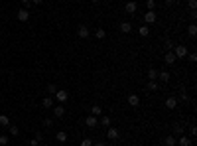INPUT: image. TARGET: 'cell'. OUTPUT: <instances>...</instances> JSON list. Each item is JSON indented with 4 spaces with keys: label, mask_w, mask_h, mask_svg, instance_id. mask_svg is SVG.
<instances>
[{
    "label": "cell",
    "mask_w": 197,
    "mask_h": 146,
    "mask_svg": "<svg viewBox=\"0 0 197 146\" xmlns=\"http://www.w3.org/2000/svg\"><path fill=\"white\" fill-rule=\"evenodd\" d=\"M32 2H34V4H42L43 0H32Z\"/></svg>",
    "instance_id": "obj_41"
},
{
    "label": "cell",
    "mask_w": 197,
    "mask_h": 146,
    "mask_svg": "<svg viewBox=\"0 0 197 146\" xmlns=\"http://www.w3.org/2000/svg\"><path fill=\"white\" fill-rule=\"evenodd\" d=\"M187 34L191 36V38H195V34H197V24L193 22V24H189V28H187Z\"/></svg>",
    "instance_id": "obj_18"
},
{
    "label": "cell",
    "mask_w": 197,
    "mask_h": 146,
    "mask_svg": "<svg viewBox=\"0 0 197 146\" xmlns=\"http://www.w3.org/2000/svg\"><path fill=\"white\" fill-rule=\"evenodd\" d=\"M0 144H2V146L8 144V136H4V134H2V136H0Z\"/></svg>",
    "instance_id": "obj_33"
},
{
    "label": "cell",
    "mask_w": 197,
    "mask_h": 146,
    "mask_svg": "<svg viewBox=\"0 0 197 146\" xmlns=\"http://www.w3.org/2000/svg\"><path fill=\"white\" fill-rule=\"evenodd\" d=\"M146 6H148V10H156V2H154V0H148Z\"/></svg>",
    "instance_id": "obj_31"
},
{
    "label": "cell",
    "mask_w": 197,
    "mask_h": 146,
    "mask_svg": "<svg viewBox=\"0 0 197 146\" xmlns=\"http://www.w3.org/2000/svg\"><path fill=\"white\" fill-rule=\"evenodd\" d=\"M120 32L122 34H130L132 32V24L130 22H122L120 24Z\"/></svg>",
    "instance_id": "obj_13"
},
{
    "label": "cell",
    "mask_w": 197,
    "mask_h": 146,
    "mask_svg": "<svg viewBox=\"0 0 197 146\" xmlns=\"http://www.w3.org/2000/svg\"><path fill=\"white\" fill-rule=\"evenodd\" d=\"M164 61L168 63V65L175 63V55H174V52H166V55H164Z\"/></svg>",
    "instance_id": "obj_11"
},
{
    "label": "cell",
    "mask_w": 197,
    "mask_h": 146,
    "mask_svg": "<svg viewBox=\"0 0 197 146\" xmlns=\"http://www.w3.org/2000/svg\"><path fill=\"white\" fill-rule=\"evenodd\" d=\"M156 18H158L156 10H148V12L144 14V22H146V24H154V22H156Z\"/></svg>",
    "instance_id": "obj_3"
},
{
    "label": "cell",
    "mask_w": 197,
    "mask_h": 146,
    "mask_svg": "<svg viewBox=\"0 0 197 146\" xmlns=\"http://www.w3.org/2000/svg\"><path fill=\"white\" fill-rule=\"evenodd\" d=\"M118 136H120L118 128H113V127H108V128H107V138H108V140H116Z\"/></svg>",
    "instance_id": "obj_5"
},
{
    "label": "cell",
    "mask_w": 197,
    "mask_h": 146,
    "mask_svg": "<svg viewBox=\"0 0 197 146\" xmlns=\"http://www.w3.org/2000/svg\"><path fill=\"white\" fill-rule=\"evenodd\" d=\"M164 46H166V49H168V52H172V49L175 47V43L172 42V40H166V43H164Z\"/></svg>",
    "instance_id": "obj_28"
},
{
    "label": "cell",
    "mask_w": 197,
    "mask_h": 146,
    "mask_svg": "<svg viewBox=\"0 0 197 146\" xmlns=\"http://www.w3.org/2000/svg\"><path fill=\"white\" fill-rule=\"evenodd\" d=\"M0 124H2V127H8V124H10V118L6 117V115H0Z\"/></svg>",
    "instance_id": "obj_26"
},
{
    "label": "cell",
    "mask_w": 197,
    "mask_h": 146,
    "mask_svg": "<svg viewBox=\"0 0 197 146\" xmlns=\"http://www.w3.org/2000/svg\"><path fill=\"white\" fill-rule=\"evenodd\" d=\"M104 2H113V0H104Z\"/></svg>",
    "instance_id": "obj_45"
},
{
    "label": "cell",
    "mask_w": 197,
    "mask_h": 146,
    "mask_svg": "<svg viewBox=\"0 0 197 146\" xmlns=\"http://www.w3.org/2000/svg\"><path fill=\"white\" fill-rule=\"evenodd\" d=\"M93 146H104V142H93Z\"/></svg>",
    "instance_id": "obj_40"
},
{
    "label": "cell",
    "mask_w": 197,
    "mask_h": 146,
    "mask_svg": "<svg viewBox=\"0 0 197 146\" xmlns=\"http://www.w3.org/2000/svg\"><path fill=\"white\" fill-rule=\"evenodd\" d=\"M179 97H181V99H183V101H187V99H189V95H187V93H185V91H181V95H179Z\"/></svg>",
    "instance_id": "obj_38"
},
{
    "label": "cell",
    "mask_w": 197,
    "mask_h": 146,
    "mask_svg": "<svg viewBox=\"0 0 197 146\" xmlns=\"http://www.w3.org/2000/svg\"><path fill=\"white\" fill-rule=\"evenodd\" d=\"M148 79H150V81H156V79H158V71H156V69H150V71H148Z\"/></svg>",
    "instance_id": "obj_25"
},
{
    "label": "cell",
    "mask_w": 197,
    "mask_h": 146,
    "mask_svg": "<svg viewBox=\"0 0 197 146\" xmlns=\"http://www.w3.org/2000/svg\"><path fill=\"white\" fill-rule=\"evenodd\" d=\"M85 124H87V127H89V128H95V127H97V124H99V118L95 117V115H89V117L85 118Z\"/></svg>",
    "instance_id": "obj_7"
},
{
    "label": "cell",
    "mask_w": 197,
    "mask_h": 146,
    "mask_svg": "<svg viewBox=\"0 0 197 146\" xmlns=\"http://www.w3.org/2000/svg\"><path fill=\"white\" fill-rule=\"evenodd\" d=\"M77 36H79V38H89L91 36V32H89V28H87V26H85V24H81L79 28H77Z\"/></svg>",
    "instance_id": "obj_4"
},
{
    "label": "cell",
    "mask_w": 197,
    "mask_h": 146,
    "mask_svg": "<svg viewBox=\"0 0 197 146\" xmlns=\"http://www.w3.org/2000/svg\"><path fill=\"white\" fill-rule=\"evenodd\" d=\"M158 77L164 81V83H168V81H169V73H168V71H158Z\"/></svg>",
    "instance_id": "obj_21"
},
{
    "label": "cell",
    "mask_w": 197,
    "mask_h": 146,
    "mask_svg": "<svg viewBox=\"0 0 197 146\" xmlns=\"http://www.w3.org/2000/svg\"><path fill=\"white\" fill-rule=\"evenodd\" d=\"M189 132H191V136H195V134H197V128H195V124H191V128H189Z\"/></svg>",
    "instance_id": "obj_37"
},
{
    "label": "cell",
    "mask_w": 197,
    "mask_h": 146,
    "mask_svg": "<svg viewBox=\"0 0 197 146\" xmlns=\"http://www.w3.org/2000/svg\"><path fill=\"white\" fill-rule=\"evenodd\" d=\"M178 144L179 146H191V138H189V136H179Z\"/></svg>",
    "instance_id": "obj_14"
},
{
    "label": "cell",
    "mask_w": 197,
    "mask_h": 146,
    "mask_svg": "<svg viewBox=\"0 0 197 146\" xmlns=\"http://www.w3.org/2000/svg\"><path fill=\"white\" fill-rule=\"evenodd\" d=\"M124 10H126V14H136V10H138V4L134 2V0H130L126 6H124Z\"/></svg>",
    "instance_id": "obj_8"
},
{
    "label": "cell",
    "mask_w": 197,
    "mask_h": 146,
    "mask_svg": "<svg viewBox=\"0 0 197 146\" xmlns=\"http://www.w3.org/2000/svg\"><path fill=\"white\" fill-rule=\"evenodd\" d=\"M189 57V61H197V53H187Z\"/></svg>",
    "instance_id": "obj_34"
},
{
    "label": "cell",
    "mask_w": 197,
    "mask_h": 146,
    "mask_svg": "<svg viewBox=\"0 0 197 146\" xmlns=\"http://www.w3.org/2000/svg\"><path fill=\"white\" fill-rule=\"evenodd\" d=\"M53 113H55V117H63V115H65V107H63V105H57L55 109H53Z\"/></svg>",
    "instance_id": "obj_15"
},
{
    "label": "cell",
    "mask_w": 197,
    "mask_h": 146,
    "mask_svg": "<svg viewBox=\"0 0 197 146\" xmlns=\"http://www.w3.org/2000/svg\"><path fill=\"white\" fill-rule=\"evenodd\" d=\"M22 2H24V4H30V0H22Z\"/></svg>",
    "instance_id": "obj_43"
},
{
    "label": "cell",
    "mask_w": 197,
    "mask_h": 146,
    "mask_svg": "<svg viewBox=\"0 0 197 146\" xmlns=\"http://www.w3.org/2000/svg\"><path fill=\"white\" fill-rule=\"evenodd\" d=\"M91 2H93V4H97V2H99V0H91Z\"/></svg>",
    "instance_id": "obj_44"
},
{
    "label": "cell",
    "mask_w": 197,
    "mask_h": 146,
    "mask_svg": "<svg viewBox=\"0 0 197 146\" xmlns=\"http://www.w3.org/2000/svg\"><path fill=\"white\" fill-rule=\"evenodd\" d=\"M189 8H191V10L197 8V0H189Z\"/></svg>",
    "instance_id": "obj_35"
},
{
    "label": "cell",
    "mask_w": 197,
    "mask_h": 146,
    "mask_svg": "<svg viewBox=\"0 0 197 146\" xmlns=\"http://www.w3.org/2000/svg\"><path fill=\"white\" fill-rule=\"evenodd\" d=\"M138 34H140L142 38H148V36H150V28H148V26H140V28H138Z\"/></svg>",
    "instance_id": "obj_16"
},
{
    "label": "cell",
    "mask_w": 197,
    "mask_h": 146,
    "mask_svg": "<svg viewBox=\"0 0 197 146\" xmlns=\"http://www.w3.org/2000/svg\"><path fill=\"white\" fill-rule=\"evenodd\" d=\"M187 53H189V49L183 43H179V46H175L174 47V55H175V59H179V57H187Z\"/></svg>",
    "instance_id": "obj_1"
},
{
    "label": "cell",
    "mask_w": 197,
    "mask_h": 146,
    "mask_svg": "<svg viewBox=\"0 0 197 146\" xmlns=\"http://www.w3.org/2000/svg\"><path fill=\"white\" fill-rule=\"evenodd\" d=\"M160 87H158V83L156 81H148V91H158Z\"/></svg>",
    "instance_id": "obj_27"
},
{
    "label": "cell",
    "mask_w": 197,
    "mask_h": 146,
    "mask_svg": "<svg viewBox=\"0 0 197 146\" xmlns=\"http://www.w3.org/2000/svg\"><path fill=\"white\" fill-rule=\"evenodd\" d=\"M110 123H113V121H110V117H107V115L99 118V124H101V127H104V128H108V127H110Z\"/></svg>",
    "instance_id": "obj_12"
},
{
    "label": "cell",
    "mask_w": 197,
    "mask_h": 146,
    "mask_svg": "<svg viewBox=\"0 0 197 146\" xmlns=\"http://www.w3.org/2000/svg\"><path fill=\"white\" fill-rule=\"evenodd\" d=\"M128 105H130V107H138V105H140V97H138L136 93L128 95Z\"/></svg>",
    "instance_id": "obj_9"
},
{
    "label": "cell",
    "mask_w": 197,
    "mask_h": 146,
    "mask_svg": "<svg viewBox=\"0 0 197 146\" xmlns=\"http://www.w3.org/2000/svg\"><path fill=\"white\" fill-rule=\"evenodd\" d=\"M30 144H32V146H38L40 140H38V138H32V142H30Z\"/></svg>",
    "instance_id": "obj_39"
},
{
    "label": "cell",
    "mask_w": 197,
    "mask_h": 146,
    "mask_svg": "<svg viewBox=\"0 0 197 146\" xmlns=\"http://www.w3.org/2000/svg\"><path fill=\"white\" fill-rule=\"evenodd\" d=\"M166 144H168V146H175V144H178V140H175V136H172V134H169V136H166Z\"/></svg>",
    "instance_id": "obj_22"
},
{
    "label": "cell",
    "mask_w": 197,
    "mask_h": 146,
    "mask_svg": "<svg viewBox=\"0 0 197 146\" xmlns=\"http://www.w3.org/2000/svg\"><path fill=\"white\" fill-rule=\"evenodd\" d=\"M42 105H43V109H51V107H53V101H51V97H46Z\"/></svg>",
    "instance_id": "obj_24"
},
{
    "label": "cell",
    "mask_w": 197,
    "mask_h": 146,
    "mask_svg": "<svg viewBox=\"0 0 197 146\" xmlns=\"http://www.w3.org/2000/svg\"><path fill=\"white\" fill-rule=\"evenodd\" d=\"M104 36H107V32H104L103 28H97V30H95V38H97V40H104Z\"/></svg>",
    "instance_id": "obj_17"
},
{
    "label": "cell",
    "mask_w": 197,
    "mask_h": 146,
    "mask_svg": "<svg viewBox=\"0 0 197 146\" xmlns=\"http://www.w3.org/2000/svg\"><path fill=\"white\" fill-rule=\"evenodd\" d=\"M101 113H103V109H101V105H93V107H91V115H95V117H99Z\"/></svg>",
    "instance_id": "obj_20"
},
{
    "label": "cell",
    "mask_w": 197,
    "mask_h": 146,
    "mask_svg": "<svg viewBox=\"0 0 197 146\" xmlns=\"http://www.w3.org/2000/svg\"><path fill=\"white\" fill-rule=\"evenodd\" d=\"M81 146H93V140H91V138H83V140H81Z\"/></svg>",
    "instance_id": "obj_30"
},
{
    "label": "cell",
    "mask_w": 197,
    "mask_h": 146,
    "mask_svg": "<svg viewBox=\"0 0 197 146\" xmlns=\"http://www.w3.org/2000/svg\"><path fill=\"white\" fill-rule=\"evenodd\" d=\"M46 91H47V93H49V95H55V91H57V87H55V85H53V83H51V85H47V89H46Z\"/></svg>",
    "instance_id": "obj_29"
},
{
    "label": "cell",
    "mask_w": 197,
    "mask_h": 146,
    "mask_svg": "<svg viewBox=\"0 0 197 146\" xmlns=\"http://www.w3.org/2000/svg\"><path fill=\"white\" fill-rule=\"evenodd\" d=\"M166 4H168V6H172V4H174V0H166Z\"/></svg>",
    "instance_id": "obj_42"
},
{
    "label": "cell",
    "mask_w": 197,
    "mask_h": 146,
    "mask_svg": "<svg viewBox=\"0 0 197 146\" xmlns=\"http://www.w3.org/2000/svg\"><path fill=\"white\" fill-rule=\"evenodd\" d=\"M18 20H20V22H28V20H30V10L28 8L18 10Z\"/></svg>",
    "instance_id": "obj_6"
},
{
    "label": "cell",
    "mask_w": 197,
    "mask_h": 146,
    "mask_svg": "<svg viewBox=\"0 0 197 146\" xmlns=\"http://www.w3.org/2000/svg\"><path fill=\"white\" fill-rule=\"evenodd\" d=\"M8 128H10V134H12V136H18L20 134V128L16 127V124H8Z\"/></svg>",
    "instance_id": "obj_23"
},
{
    "label": "cell",
    "mask_w": 197,
    "mask_h": 146,
    "mask_svg": "<svg viewBox=\"0 0 197 146\" xmlns=\"http://www.w3.org/2000/svg\"><path fill=\"white\" fill-rule=\"evenodd\" d=\"M166 107H168L169 111L175 109V107H178V99H175V97H168V99H166Z\"/></svg>",
    "instance_id": "obj_10"
},
{
    "label": "cell",
    "mask_w": 197,
    "mask_h": 146,
    "mask_svg": "<svg viewBox=\"0 0 197 146\" xmlns=\"http://www.w3.org/2000/svg\"><path fill=\"white\" fill-rule=\"evenodd\" d=\"M174 132H175V134H181V132H183V127H181V124H175V127H174Z\"/></svg>",
    "instance_id": "obj_32"
},
{
    "label": "cell",
    "mask_w": 197,
    "mask_h": 146,
    "mask_svg": "<svg viewBox=\"0 0 197 146\" xmlns=\"http://www.w3.org/2000/svg\"><path fill=\"white\" fill-rule=\"evenodd\" d=\"M38 146H46V144H38Z\"/></svg>",
    "instance_id": "obj_46"
},
{
    "label": "cell",
    "mask_w": 197,
    "mask_h": 146,
    "mask_svg": "<svg viewBox=\"0 0 197 146\" xmlns=\"http://www.w3.org/2000/svg\"><path fill=\"white\" fill-rule=\"evenodd\" d=\"M55 99H57V103H59V105H63L67 99H69V93H67L65 89H57L55 91Z\"/></svg>",
    "instance_id": "obj_2"
},
{
    "label": "cell",
    "mask_w": 197,
    "mask_h": 146,
    "mask_svg": "<svg viewBox=\"0 0 197 146\" xmlns=\"http://www.w3.org/2000/svg\"><path fill=\"white\" fill-rule=\"evenodd\" d=\"M43 124H46V127H51L53 121H51V118H43Z\"/></svg>",
    "instance_id": "obj_36"
},
{
    "label": "cell",
    "mask_w": 197,
    "mask_h": 146,
    "mask_svg": "<svg viewBox=\"0 0 197 146\" xmlns=\"http://www.w3.org/2000/svg\"><path fill=\"white\" fill-rule=\"evenodd\" d=\"M55 138H57V142H67V132L59 130V132L55 134Z\"/></svg>",
    "instance_id": "obj_19"
}]
</instances>
